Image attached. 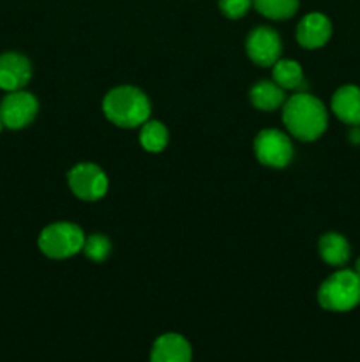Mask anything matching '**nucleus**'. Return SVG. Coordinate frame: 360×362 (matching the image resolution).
<instances>
[{
	"mask_svg": "<svg viewBox=\"0 0 360 362\" xmlns=\"http://www.w3.org/2000/svg\"><path fill=\"white\" fill-rule=\"evenodd\" d=\"M169 141V131L161 120L148 119L140 126V145L147 152H162Z\"/></svg>",
	"mask_w": 360,
	"mask_h": 362,
	"instance_id": "obj_16",
	"label": "nucleus"
},
{
	"mask_svg": "<svg viewBox=\"0 0 360 362\" xmlns=\"http://www.w3.org/2000/svg\"><path fill=\"white\" fill-rule=\"evenodd\" d=\"M349 141L352 144H360V126H352V131H349Z\"/></svg>",
	"mask_w": 360,
	"mask_h": 362,
	"instance_id": "obj_20",
	"label": "nucleus"
},
{
	"mask_svg": "<svg viewBox=\"0 0 360 362\" xmlns=\"http://www.w3.org/2000/svg\"><path fill=\"white\" fill-rule=\"evenodd\" d=\"M253 7L251 0H219V11L228 20H240L246 16Z\"/></svg>",
	"mask_w": 360,
	"mask_h": 362,
	"instance_id": "obj_19",
	"label": "nucleus"
},
{
	"mask_svg": "<svg viewBox=\"0 0 360 362\" xmlns=\"http://www.w3.org/2000/svg\"><path fill=\"white\" fill-rule=\"evenodd\" d=\"M355 272L360 276V257L356 258V262H355Z\"/></svg>",
	"mask_w": 360,
	"mask_h": 362,
	"instance_id": "obj_21",
	"label": "nucleus"
},
{
	"mask_svg": "<svg viewBox=\"0 0 360 362\" xmlns=\"http://www.w3.org/2000/svg\"><path fill=\"white\" fill-rule=\"evenodd\" d=\"M249 101L260 112H275L284 105L286 90L274 80H258L249 90Z\"/></svg>",
	"mask_w": 360,
	"mask_h": 362,
	"instance_id": "obj_14",
	"label": "nucleus"
},
{
	"mask_svg": "<svg viewBox=\"0 0 360 362\" xmlns=\"http://www.w3.org/2000/svg\"><path fill=\"white\" fill-rule=\"evenodd\" d=\"M247 59L258 67H272L282 53L281 35L275 28L260 25L247 34L246 39Z\"/></svg>",
	"mask_w": 360,
	"mask_h": 362,
	"instance_id": "obj_7",
	"label": "nucleus"
},
{
	"mask_svg": "<svg viewBox=\"0 0 360 362\" xmlns=\"http://www.w3.org/2000/svg\"><path fill=\"white\" fill-rule=\"evenodd\" d=\"M253 148L260 165L274 170L286 168L295 156L292 136L279 129H261L254 136Z\"/></svg>",
	"mask_w": 360,
	"mask_h": 362,
	"instance_id": "obj_5",
	"label": "nucleus"
},
{
	"mask_svg": "<svg viewBox=\"0 0 360 362\" xmlns=\"http://www.w3.org/2000/svg\"><path fill=\"white\" fill-rule=\"evenodd\" d=\"M67 186L81 202H97L108 193L109 179L95 163H78L67 172Z\"/></svg>",
	"mask_w": 360,
	"mask_h": 362,
	"instance_id": "obj_6",
	"label": "nucleus"
},
{
	"mask_svg": "<svg viewBox=\"0 0 360 362\" xmlns=\"http://www.w3.org/2000/svg\"><path fill=\"white\" fill-rule=\"evenodd\" d=\"M193 349L184 336L166 332L159 336L150 350V362H191Z\"/></svg>",
	"mask_w": 360,
	"mask_h": 362,
	"instance_id": "obj_11",
	"label": "nucleus"
},
{
	"mask_svg": "<svg viewBox=\"0 0 360 362\" xmlns=\"http://www.w3.org/2000/svg\"><path fill=\"white\" fill-rule=\"evenodd\" d=\"M2 127H4V122H2V119H0V133H2Z\"/></svg>",
	"mask_w": 360,
	"mask_h": 362,
	"instance_id": "obj_22",
	"label": "nucleus"
},
{
	"mask_svg": "<svg viewBox=\"0 0 360 362\" xmlns=\"http://www.w3.org/2000/svg\"><path fill=\"white\" fill-rule=\"evenodd\" d=\"M282 124L289 136L300 141H314L327 131L328 112L316 95L300 90L286 98Z\"/></svg>",
	"mask_w": 360,
	"mask_h": 362,
	"instance_id": "obj_1",
	"label": "nucleus"
},
{
	"mask_svg": "<svg viewBox=\"0 0 360 362\" xmlns=\"http://www.w3.org/2000/svg\"><path fill=\"white\" fill-rule=\"evenodd\" d=\"M332 37V21L323 13H309L296 25V42L306 49H318Z\"/></svg>",
	"mask_w": 360,
	"mask_h": 362,
	"instance_id": "obj_10",
	"label": "nucleus"
},
{
	"mask_svg": "<svg viewBox=\"0 0 360 362\" xmlns=\"http://www.w3.org/2000/svg\"><path fill=\"white\" fill-rule=\"evenodd\" d=\"M318 253H320L321 260L328 264L330 267H344L352 257V246L346 240L344 235L335 232H328L320 237L318 240Z\"/></svg>",
	"mask_w": 360,
	"mask_h": 362,
	"instance_id": "obj_13",
	"label": "nucleus"
},
{
	"mask_svg": "<svg viewBox=\"0 0 360 362\" xmlns=\"http://www.w3.org/2000/svg\"><path fill=\"white\" fill-rule=\"evenodd\" d=\"M318 304L334 313H346L360 304V276L349 269H339L318 288Z\"/></svg>",
	"mask_w": 360,
	"mask_h": 362,
	"instance_id": "obj_3",
	"label": "nucleus"
},
{
	"mask_svg": "<svg viewBox=\"0 0 360 362\" xmlns=\"http://www.w3.org/2000/svg\"><path fill=\"white\" fill-rule=\"evenodd\" d=\"M39 112V103L34 94L27 90L9 92L0 103V119L7 129H23Z\"/></svg>",
	"mask_w": 360,
	"mask_h": 362,
	"instance_id": "obj_8",
	"label": "nucleus"
},
{
	"mask_svg": "<svg viewBox=\"0 0 360 362\" xmlns=\"http://www.w3.org/2000/svg\"><path fill=\"white\" fill-rule=\"evenodd\" d=\"M32 78L30 60L16 52L0 55V88L6 92L21 90Z\"/></svg>",
	"mask_w": 360,
	"mask_h": 362,
	"instance_id": "obj_9",
	"label": "nucleus"
},
{
	"mask_svg": "<svg viewBox=\"0 0 360 362\" xmlns=\"http://www.w3.org/2000/svg\"><path fill=\"white\" fill-rule=\"evenodd\" d=\"M85 232L80 225L71 221H56L42 228L37 246L44 257L52 260H67L83 250Z\"/></svg>",
	"mask_w": 360,
	"mask_h": 362,
	"instance_id": "obj_4",
	"label": "nucleus"
},
{
	"mask_svg": "<svg viewBox=\"0 0 360 362\" xmlns=\"http://www.w3.org/2000/svg\"><path fill=\"white\" fill-rule=\"evenodd\" d=\"M272 80L282 88V90L300 92L306 87V76L304 69L296 60L279 59L272 66Z\"/></svg>",
	"mask_w": 360,
	"mask_h": 362,
	"instance_id": "obj_15",
	"label": "nucleus"
},
{
	"mask_svg": "<svg viewBox=\"0 0 360 362\" xmlns=\"http://www.w3.org/2000/svg\"><path fill=\"white\" fill-rule=\"evenodd\" d=\"M330 110L341 122L348 126H360V87L342 85L334 92Z\"/></svg>",
	"mask_w": 360,
	"mask_h": 362,
	"instance_id": "obj_12",
	"label": "nucleus"
},
{
	"mask_svg": "<svg viewBox=\"0 0 360 362\" xmlns=\"http://www.w3.org/2000/svg\"><path fill=\"white\" fill-rule=\"evenodd\" d=\"M83 255L90 262H104L112 253V240L104 233H92L85 237Z\"/></svg>",
	"mask_w": 360,
	"mask_h": 362,
	"instance_id": "obj_18",
	"label": "nucleus"
},
{
	"mask_svg": "<svg viewBox=\"0 0 360 362\" xmlns=\"http://www.w3.org/2000/svg\"><path fill=\"white\" fill-rule=\"evenodd\" d=\"M152 105L148 95L133 85H119L102 98V113L122 129H134L150 119Z\"/></svg>",
	"mask_w": 360,
	"mask_h": 362,
	"instance_id": "obj_2",
	"label": "nucleus"
},
{
	"mask_svg": "<svg viewBox=\"0 0 360 362\" xmlns=\"http://www.w3.org/2000/svg\"><path fill=\"white\" fill-rule=\"evenodd\" d=\"M253 7L268 20H288L299 11L300 0H251Z\"/></svg>",
	"mask_w": 360,
	"mask_h": 362,
	"instance_id": "obj_17",
	"label": "nucleus"
}]
</instances>
